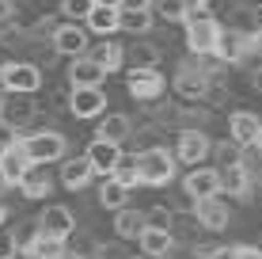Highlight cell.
Segmentation results:
<instances>
[{
    "mask_svg": "<svg viewBox=\"0 0 262 259\" xmlns=\"http://www.w3.org/2000/svg\"><path fill=\"white\" fill-rule=\"evenodd\" d=\"M186 46H190V53H198V57H216V46H221L224 31L221 23L213 19L209 8H190V15H186Z\"/></svg>",
    "mask_w": 262,
    "mask_h": 259,
    "instance_id": "1",
    "label": "cell"
},
{
    "mask_svg": "<svg viewBox=\"0 0 262 259\" xmlns=\"http://www.w3.org/2000/svg\"><path fill=\"white\" fill-rule=\"evenodd\" d=\"M175 153H167V149H144L137 156V168H141V183L144 187H167L175 180Z\"/></svg>",
    "mask_w": 262,
    "mask_h": 259,
    "instance_id": "2",
    "label": "cell"
},
{
    "mask_svg": "<svg viewBox=\"0 0 262 259\" xmlns=\"http://www.w3.org/2000/svg\"><path fill=\"white\" fill-rule=\"evenodd\" d=\"M0 88L15 95H34L42 88V69L31 61H4L0 65Z\"/></svg>",
    "mask_w": 262,
    "mask_h": 259,
    "instance_id": "3",
    "label": "cell"
},
{
    "mask_svg": "<svg viewBox=\"0 0 262 259\" xmlns=\"http://www.w3.org/2000/svg\"><path fill=\"white\" fill-rule=\"evenodd\" d=\"M23 149L34 164H53V160H65L69 156V141L61 130H38L31 137H23Z\"/></svg>",
    "mask_w": 262,
    "mask_h": 259,
    "instance_id": "4",
    "label": "cell"
},
{
    "mask_svg": "<svg viewBox=\"0 0 262 259\" xmlns=\"http://www.w3.org/2000/svg\"><path fill=\"white\" fill-rule=\"evenodd\" d=\"M53 50L61 53V57H84V53H92V42H88V27L80 23H57L53 27Z\"/></svg>",
    "mask_w": 262,
    "mask_h": 259,
    "instance_id": "5",
    "label": "cell"
},
{
    "mask_svg": "<svg viewBox=\"0 0 262 259\" xmlns=\"http://www.w3.org/2000/svg\"><path fill=\"white\" fill-rule=\"evenodd\" d=\"M175 156L183 160L186 168H198L213 156V141L205 130H183L179 133V145H175Z\"/></svg>",
    "mask_w": 262,
    "mask_h": 259,
    "instance_id": "6",
    "label": "cell"
},
{
    "mask_svg": "<svg viewBox=\"0 0 262 259\" xmlns=\"http://www.w3.org/2000/svg\"><path fill=\"white\" fill-rule=\"evenodd\" d=\"M183 191L190 194V198H213V194H221V168H209V164H198L190 172L183 175Z\"/></svg>",
    "mask_w": 262,
    "mask_h": 259,
    "instance_id": "7",
    "label": "cell"
},
{
    "mask_svg": "<svg viewBox=\"0 0 262 259\" xmlns=\"http://www.w3.org/2000/svg\"><path fill=\"white\" fill-rule=\"evenodd\" d=\"M106 95L103 88H72L69 92V114L72 118H103Z\"/></svg>",
    "mask_w": 262,
    "mask_h": 259,
    "instance_id": "8",
    "label": "cell"
},
{
    "mask_svg": "<svg viewBox=\"0 0 262 259\" xmlns=\"http://www.w3.org/2000/svg\"><path fill=\"white\" fill-rule=\"evenodd\" d=\"M122 145L118 141H106V137H92V145H88V160L95 164V175H114L118 172V164H122Z\"/></svg>",
    "mask_w": 262,
    "mask_h": 259,
    "instance_id": "9",
    "label": "cell"
},
{
    "mask_svg": "<svg viewBox=\"0 0 262 259\" xmlns=\"http://www.w3.org/2000/svg\"><path fill=\"white\" fill-rule=\"evenodd\" d=\"M167 88V80L160 76V69H129V80H125V92L133 99H160Z\"/></svg>",
    "mask_w": 262,
    "mask_h": 259,
    "instance_id": "10",
    "label": "cell"
},
{
    "mask_svg": "<svg viewBox=\"0 0 262 259\" xmlns=\"http://www.w3.org/2000/svg\"><path fill=\"white\" fill-rule=\"evenodd\" d=\"M0 118L23 133L34 118H38V103H34V95H15V92H8V99H4V114H0Z\"/></svg>",
    "mask_w": 262,
    "mask_h": 259,
    "instance_id": "11",
    "label": "cell"
},
{
    "mask_svg": "<svg viewBox=\"0 0 262 259\" xmlns=\"http://www.w3.org/2000/svg\"><path fill=\"white\" fill-rule=\"evenodd\" d=\"M194 217H198L202 229L221 233V229H228V202H224L221 194H213V198H198L194 202Z\"/></svg>",
    "mask_w": 262,
    "mask_h": 259,
    "instance_id": "12",
    "label": "cell"
},
{
    "mask_svg": "<svg viewBox=\"0 0 262 259\" xmlns=\"http://www.w3.org/2000/svg\"><path fill=\"white\" fill-rule=\"evenodd\" d=\"M38 229L46 236H57V240H69L76 233V217H72L69 206H46L38 213Z\"/></svg>",
    "mask_w": 262,
    "mask_h": 259,
    "instance_id": "13",
    "label": "cell"
},
{
    "mask_svg": "<svg viewBox=\"0 0 262 259\" xmlns=\"http://www.w3.org/2000/svg\"><path fill=\"white\" fill-rule=\"evenodd\" d=\"M103 80H106V69L99 65L92 53L69 61V84H72V88H99Z\"/></svg>",
    "mask_w": 262,
    "mask_h": 259,
    "instance_id": "14",
    "label": "cell"
},
{
    "mask_svg": "<svg viewBox=\"0 0 262 259\" xmlns=\"http://www.w3.org/2000/svg\"><path fill=\"white\" fill-rule=\"evenodd\" d=\"M258 133H262V118L255 111H236L228 114V137L236 141V145H258Z\"/></svg>",
    "mask_w": 262,
    "mask_h": 259,
    "instance_id": "15",
    "label": "cell"
},
{
    "mask_svg": "<svg viewBox=\"0 0 262 259\" xmlns=\"http://www.w3.org/2000/svg\"><path fill=\"white\" fill-rule=\"evenodd\" d=\"M92 175H95V164L88 160V153L61 160V187H69V191H84L92 183Z\"/></svg>",
    "mask_w": 262,
    "mask_h": 259,
    "instance_id": "16",
    "label": "cell"
},
{
    "mask_svg": "<svg viewBox=\"0 0 262 259\" xmlns=\"http://www.w3.org/2000/svg\"><path fill=\"white\" fill-rule=\"evenodd\" d=\"M31 164H34V160L27 156V149H23V145L8 149V153L0 156V183H4V187H19V183H23V175L31 172Z\"/></svg>",
    "mask_w": 262,
    "mask_h": 259,
    "instance_id": "17",
    "label": "cell"
},
{
    "mask_svg": "<svg viewBox=\"0 0 262 259\" xmlns=\"http://www.w3.org/2000/svg\"><path fill=\"white\" fill-rule=\"evenodd\" d=\"M144 229H148V213L144 210H133V206L114 210V236L118 240H141Z\"/></svg>",
    "mask_w": 262,
    "mask_h": 259,
    "instance_id": "18",
    "label": "cell"
},
{
    "mask_svg": "<svg viewBox=\"0 0 262 259\" xmlns=\"http://www.w3.org/2000/svg\"><path fill=\"white\" fill-rule=\"evenodd\" d=\"M141 252L148 255V259H164V255H171L175 252V233H171V229H156V225H148L141 233Z\"/></svg>",
    "mask_w": 262,
    "mask_h": 259,
    "instance_id": "19",
    "label": "cell"
},
{
    "mask_svg": "<svg viewBox=\"0 0 262 259\" xmlns=\"http://www.w3.org/2000/svg\"><path fill=\"white\" fill-rule=\"evenodd\" d=\"M84 27L92 34H103V38H111L114 31H122V8H106V4H95L92 15L84 19Z\"/></svg>",
    "mask_w": 262,
    "mask_h": 259,
    "instance_id": "20",
    "label": "cell"
},
{
    "mask_svg": "<svg viewBox=\"0 0 262 259\" xmlns=\"http://www.w3.org/2000/svg\"><path fill=\"white\" fill-rule=\"evenodd\" d=\"M50 191H53L50 164H31V172H27L23 183H19V194L23 198H50Z\"/></svg>",
    "mask_w": 262,
    "mask_h": 259,
    "instance_id": "21",
    "label": "cell"
},
{
    "mask_svg": "<svg viewBox=\"0 0 262 259\" xmlns=\"http://www.w3.org/2000/svg\"><path fill=\"white\" fill-rule=\"evenodd\" d=\"M251 191V168L243 164H228L221 168V194H228V198H243V194Z\"/></svg>",
    "mask_w": 262,
    "mask_h": 259,
    "instance_id": "22",
    "label": "cell"
},
{
    "mask_svg": "<svg viewBox=\"0 0 262 259\" xmlns=\"http://www.w3.org/2000/svg\"><path fill=\"white\" fill-rule=\"evenodd\" d=\"M175 92L183 95V99H205V95H209V76H205V73H194V69H179Z\"/></svg>",
    "mask_w": 262,
    "mask_h": 259,
    "instance_id": "23",
    "label": "cell"
},
{
    "mask_svg": "<svg viewBox=\"0 0 262 259\" xmlns=\"http://www.w3.org/2000/svg\"><path fill=\"white\" fill-rule=\"evenodd\" d=\"M95 137H106V141H129L133 137V122L125 118V114H103V118H99V126H95Z\"/></svg>",
    "mask_w": 262,
    "mask_h": 259,
    "instance_id": "24",
    "label": "cell"
},
{
    "mask_svg": "<svg viewBox=\"0 0 262 259\" xmlns=\"http://www.w3.org/2000/svg\"><path fill=\"white\" fill-rule=\"evenodd\" d=\"M99 206L103 210H125L129 206V187H125L118 175H106L103 187H99Z\"/></svg>",
    "mask_w": 262,
    "mask_h": 259,
    "instance_id": "25",
    "label": "cell"
},
{
    "mask_svg": "<svg viewBox=\"0 0 262 259\" xmlns=\"http://www.w3.org/2000/svg\"><path fill=\"white\" fill-rule=\"evenodd\" d=\"M247 50H251V34L239 31V27H232V31H224L221 46H216V57L221 61H239Z\"/></svg>",
    "mask_w": 262,
    "mask_h": 259,
    "instance_id": "26",
    "label": "cell"
},
{
    "mask_svg": "<svg viewBox=\"0 0 262 259\" xmlns=\"http://www.w3.org/2000/svg\"><path fill=\"white\" fill-rule=\"evenodd\" d=\"M92 57L99 61V65L106 69V73H118V69L129 61V53H125V46H118V42H111V38H103L99 46L92 50Z\"/></svg>",
    "mask_w": 262,
    "mask_h": 259,
    "instance_id": "27",
    "label": "cell"
},
{
    "mask_svg": "<svg viewBox=\"0 0 262 259\" xmlns=\"http://www.w3.org/2000/svg\"><path fill=\"white\" fill-rule=\"evenodd\" d=\"M65 244H69V240H57V236H46V233H38V240H34V244L27 248L23 255H34V259H69Z\"/></svg>",
    "mask_w": 262,
    "mask_h": 259,
    "instance_id": "28",
    "label": "cell"
},
{
    "mask_svg": "<svg viewBox=\"0 0 262 259\" xmlns=\"http://www.w3.org/2000/svg\"><path fill=\"white\" fill-rule=\"evenodd\" d=\"M125 53H129L133 69H160V50L152 42H133V46H125Z\"/></svg>",
    "mask_w": 262,
    "mask_h": 259,
    "instance_id": "29",
    "label": "cell"
},
{
    "mask_svg": "<svg viewBox=\"0 0 262 259\" xmlns=\"http://www.w3.org/2000/svg\"><path fill=\"white\" fill-rule=\"evenodd\" d=\"M156 15L164 23H186V15H190V4L186 0H156Z\"/></svg>",
    "mask_w": 262,
    "mask_h": 259,
    "instance_id": "30",
    "label": "cell"
},
{
    "mask_svg": "<svg viewBox=\"0 0 262 259\" xmlns=\"http://www.w3.org/2000/svg\"><path fill=\"white\" fill-rule=\"evenodd\" d=\"M148 27H152V8H144V12H125L122 8V31L148 34Z\"/></svg>",
    "mask_w": 262,
    "mask_h": 259,
    "instance_id": "31",
    "label": "cell"
},
{
    "mask_svg": "<svg viewBox=\"0 0 262 259\" xmlns=\"http://www.w3.org/2000/svg\"><path fill=\"white\" fill-rule=\"evenodd\" d=\"M95 4H99V0H61V15L72 19V23H84Z\"/></svg>",
    "mask_w": 262,
    "mask_h": 259,
    "instance_id": "32",
    "label": "cell"
},
{
    "mask_svg": "<svg viewBox=\"0 0 262 259\" xmlns=\"http://www.w3.org/2000/svg\"><path fill=\"white\" fill-rule=\"evenodd\" d=\"M114 175H118V180H122L125 187H129V191H133V187H141V168H137V156H122V164H118V172H114Z\"/></svg>",
    "mask_w": 262,
    "mask_h": 259,
    "instance_id": "33",
    "label": "cell"
},
{
    "mask_svg": "<svg viewBox=\"0 0 262 259\" xmlns=\"http://www.w3.org/2000/svg\"><path fill=\"white\" fill-rule=\"evenodd\" d=\"M12 233H15V240H19V252H27V248L38 240L42 229H38V221H23V225H19V229H12Z\"/></svg>",
    "mask_w": 262,
    "mask_h": 259,
    "instance_id": "34",
    "label": "cell"
},
{
    "mask_svg": "<svg viewBox=\"0 0 262 259\" xmlns=\"http://www.w3.org/2000/svg\"><path fill=\"white\" fill-rule=\"evenodd\" d=\"M15 145H23V137H19V130L15 126H8L4 118H0V156L8 153V149H15Z\"/></svg>",
    "mask_w": 262,
    "mask_h": 259,
    "instance_id": "35",
    "label": "cell"
},
{
    "mask_svg": "<svg viewBox=\"0 0 262 259\" xmlns=\"http://www.w3.org/2000/svg\"><path fill=\"white\" fill-rule=\"evenodd\" d=\"M148 225H156V229H171V225H175V213H171L167 206H152V210H148Z\"/></svg>",
    "mask_w": 262,
    "mask_h": 259,
    "instance_id": "36",
    "label": "cell"
},
{
    "mask_svg": "<svg viewBox=\"0 0 262 259\" xmlns=\"http://www.w3.org/2000/svg\"><path fill=\"white\" fill-rule=\"evenodd\" d=\"M15 255H19V240H15V233L0 229V259H15Z\"/></svg>",
    "mask_w": 262,
    "mask_h": 259,
    "instance_id": "37",
    "label": "cell"
},
{
    "mask_svg": "<svg viewBox=\"0 0 262 259\" xmlns=\"http://www.w3.org/2000/svg\"><path fill=\"white\" fill-rule=\"evenodd\" d=\"M236 259H262V248H251V244H239V248H236Z\"/></svg>",
    "mask_w": 262,
    "mask_h": 259,
    "instance_id": "38",
    "label": "cell"
},
{
    "mask_svg": "<svg viewBox=\"0 0 262 259\" xmlns=\"http://www.w3.org/2000/svg\"><path fill=\"white\" fill-rule=\"evenodd\" d=\"M152 4H156V0H125V12H144V8H152Z\"/></svg>",
    "mask_w": 262,
    "mask_h": 259,
    "instance_id": "39",
    "label": "cell"
},
{
    "mask_svg": "<svg viewBox=\"0 0 262 259\" xmlns=\"http://www.w3.org/2000/svg\"><path fill=\"white\" fill-rule=\"evenodd\" d=\"M209 259H236V248H213Z\"/></svg>",
    "mask_w": 262,
    "mask_h": 259,
    "instance_id": "40",
    "label": "cell"
},
{
    "mask_svg": "<svg viewBox=\"0 0 262 259\" xmlns=\"http://www.w3.org/2000/svg\"><path fill=\"white\" fill-rule=\"evenodd\" d=\"M12 12H15V8H12V0H0V23H8V19H12Z\"/></svg>",
    "mask_w": 262,
    "mask_h": 259,
    "instance_id": "41",
    "label": "cell"
},
{
    "mask_svg": "<svg viewBox=\"0 0 262 259\" xmlns=\"http://www.w3.org/2000/svg\"><path fill=\"white\" fill-rule=\"evenodd\" d=\"M186 4H190V8H209L213 0H186Z\"/></svg>",
    "mask_w": 262,
    "mask_h": 259,
    "instance_id": "42",
    "label": "cell"
},
{
    "mask_svg": "<svg viewBox=\"0 0 262 259\" xmlns=\"http://www.w3.org/2000/svg\"><path fill=\"white\" fill-rule=\"evenodd\" d=\"M99 4H106V8H122L125 0H99Z\"/></svg>",
    "mask_w": 262,
    "mask_h": 259,
    "instance_id": "43",
    "label": "cell"
},
{
    "mask_svg": "<svg viewBox=\"0 0 262 259\" xmlns=\"http://www.w3.org/2000/svg\"><path fill=\"white\" fill-rule=\"evenodd\" d=\"M4 221H8V206L0 202V225H4Z\"/></svg>",
    "mask_w": 262,
    "mask_h": 259,
    "instance_id": "44",
    "label": "cell"
},
{
    "mask_svg": "<svg viewBox=\"0 0 262 259\" xmlns=\"http://www.w3.org/2000/svg\"><path fill=\"white\" fill-rule=\"evenodd\" d=\"M4 99H8V92H4V88H0V114H4Z\"/></svg>",
    "mask_w": 262,
    "mask_h": 259,
    "instance_id": "45",
    "label": "cell"
},
{
    "mask_svg": "<svg viewBox=\"0 0 262 259\" xmlns=\"http://www.w3.org/2000/svg\"><path fill=\"white\" fill-rule=\"evenodd\" d=\"M258 149H262V133H258Z\"/></svg>",
    "mask_w": 262,
    "mask_h": 259,
    "instance_id": "46",
    "label": "cell"
},
{
    "mask_svg": "<svg viewBox=\"0 0 262 259\" xmlns=\"http://www.w3.org/2000/svg\"><path fill=\"white\" fill-rule=\"evenodd\" d=\"M141 259H148V255H141Z\"/></svg>",
    "mask_w": 262,
    "mask_h": 259,
    "instance_id": "47",
    "label": "cell"
}]
</instances>
